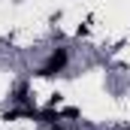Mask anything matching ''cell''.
I'll list each match as a JSON object with an SVG mask.
<instances>
[{"mask_svg": "<svg viewBox=\"0 0 130 130\" xmlns=\"http://www.w3.org/2000/svg\"><path fill=\"white\" fill-rule=\"evenodd\" d=\"M67 64H70V52L58 45V48H52L48 61H45L42 67H39V73H36V76H39V79H52V76L64 73V70H67Z\"/></svg>", "mask_w": 130, "mask_h": 130, "instance_id": "1", "label": "cell"}, {"mask_svg": "<svg viewBox=\"0 0 130 130\" xmlns=\"http://www.w3.org/2000/svg\"><path fill=\"white\" fill-rule=\"evenodd\" d=\"M36 121H39L42 127H52V124H58V121H61V112H58L55 106H45V109H39Z\"/></svg>", "mask_w": 130, "mask_h": 130, "instance_id": "2", "label": "cell"}, {"mask_svg": "<svg viewBox=\"0 0 130 130\" xmlns=\"http://www.w3.org/2000/svg\"><path fill=\"white\" fill-rule=\"evenodd\" d=\"M12 100H15V103H24V106H33V103H30V91H27V85H18V88H15V94H12Z\"/></svg>", "mask_w": 130, "mask_h": 130, "instance_id": "3", "label": "cell"}, {"mask_svg": "<svg viewBox=\"0 0 130 130\" xmlns=\"http://www.w3.org/2000/svg\"><path fill=\"white\" fill-rule=\"evenodd\" d=\"M61 118H79V109H64Z\"/></svg>", "mask_w": 130, "mask_h": 130, "instance_id": "4", "label": "cell"}, {"mask_svg": "<svg viewBox=\"0 0 130 130\" xmlns=\"http://www.w3.org/2000/svg\"><path fill=\"white\" fill-rule=\"evenodd\" d=\"M48 130H64V127H61V124H52V127H48Z\"/></svg>", "mask_w": 130, "mask_h": 130, "instance_id": "5", "label": "cell"}, {"mask_svg": "<svg viewBox=\"0 0 130 130\" xmlns=\"http://www.w3.org/2000/svg\"><path fill=\"white\" fill-rule=\"evenodd\" d=\"M124 130H130V127H124Z\"/></svg>", "mask_w": 130, "mask_h": 130, "instance_id": "6", "label": "cell"}]
</instances>
